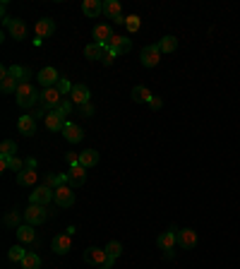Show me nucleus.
Listing matches in <instances>:
<instances>
[{"label":"nucleus","mask_w":240,"mask_h":269,"mask_svg":"<svg viewBox=\"0 0 240 269\" xmlns=\"http://www.w3.org/2000/svg\"><path fill=\"white\" fill-rule=\"evenodd\" d=\"M15 96H17V106L19 108H32L34 104L41 101V94H38V91L34 89L29 82H27V84H19V89H17Z\"/></svg>","instance_id":"f257e3e1"},{"label":"nucleus","mask_w":240,"mask_h":269,"mask_svg":"<svg viewBox=\"0 0 240 269\" xmlns=\"http://www.w3.org/2000/svg\"><path fill=\"white\" fill-rule=\"evenodd\" d=\"M46 219H48V212H46V207H41V204H29V209L24 212V221H27L29 226H41Z\"/></svg>","instance_id":"f03ea898"},{"label":"nucleus","mask_w":240,"mask_h":269,"mask_svg":"<svg viewBox=\"0 0 240 269\" xmlns=\"http://www.w3.org/2000/svg\"><path fill=\"white\" fill-rule=\"evenodd\" d=\"M142 65L144 68H156L159 65V60H161V48H159V43H149L142 48Z\"/></svg>","instance_id":"7ed1b4c3"},{"label":"nucleus","mask_w":240,"mask_h":269,"mask_svg":"<svg viewBox=\"0 0 240 269\" xmlns=\"http://www.w3.org/2000/svg\"><path fill=\"white\" fill-rule=\"evenodd\" d=\"M53 197H56V190H53V188H48V185H38V188H34V192H32L29 202H32V204H41V207H46Z\"/></svg>","instance_id":"20e7f679"},{"label":"nucleus","mask_w":240,"mask_h":269,"mask_svg":"<svg viewBox=\"0 0 240 269\" xmlns=\"http://www.w3.org/2000/svg\"><path fill=\"white\" fill-rule=\"evenodd\" d=\"M178 231H180L178 226H171L168 231H164V233L156 238V245H159V248H161L164 252H166V250H173V248H175V243H178Z\"/></svg>","instance_id":"39448f33"},{"label":"nucleus","mask_w":240,"mask_h":269,"mask_svg":"<svg viewBox=\"0 0 240 269\" xmlns=\"http://www.w3.org/2000/svg\"><path fill=\"white\" fill-rule=\"evenodd\" d=\"M84 262H89V265H96V267H103L106 262H108V252L106 248H87L84 250Z\"/></svg>","instance_id":"423d86ee"},{"label":"nucleus","mask_w":240,"mask_h":269,"mask_svg":"<svg viewBox=\"0 0 240 269\" xmlns=\"http://www.w3.org/2000/svg\"><path fill=\"white\" fill-rule=\"evenodd\" d=\"M106 48L113 51L115 55H125V53H130V48H132V41H130V36H113L111 41L106 43Z\"/></svg>","instance_id":"0eeeda50"},{"label":"nucleus","mask_w":240,"mask_h":269,"mask_svg":"<svg viewBox=\"0 0 240 269\" xmlns=\"http://www.w3.org/2000/svg\"><path fill=\"white\" fill-rule=\"evenodd\" d=\"M84 183H87V168H84L82 163L70 166V173H68V185H70V188H79V185H84Z\"/></svg>","instance_id":"6e6552de"},{"label":"nucleus","mask_w":240,"mask_h":269,"mask_svg":"<svg viewBox=\"0 0 240 269\" xmlns=\"http://www.w3.org/2000/svg\"><path fill=\"white\" fill-rule=\"evenodd\" d=\"M38 84L43 87V89H51V87H56L58 79H60V75H58L56 68H43V70L38 72Z\"/></svg>","instance_id":"1a4fd4ad"},{"label":"nucleus","mask_w":240,"mask_h":269,"mask_svg":"<svg viewBox=\"0 0 240 269\" xmlns=\"http://www.w3.org/2000/svg\"><path fill=\"white\" fill-rule=\"evenodd\" d=\"M70 101H72L74 106H84V104L92 101V91L87 89L84 84H74L72 91H70Z\"/></svg>","instance_id":"9d476101"},{"label":"nucleus","mask_w":240,"mask_h":269,"mask_svg":"<svg viewBox=\"0 0 240 269\" xmlns=\"http://www.w3.org/2000/svg\"><path fill=\"white\" fill-rule=\"evenodd\" d=\"M70 250H72V235L70 233L53 235V252L56 255H68Z\"/></svg>","instance_id":"9b49d317"},{"label":"nucleus","mask_w":240,"mask_h":269,"mask_svg":"<svg viewBox=\"0 0 240 269\" xmlns=\"http://www.w3.org/2000/svg\"><path fill=\"white\" fill-rule=\"evenodd\" d=\"M56 204L58 207H63V209H65V207H72L74 204V192H72V188H70V185H63V188H58L56 190Z\"/></svg>","instance_id":"f8f14e48"},{"label":"nucleus","mask_w":240,"mask_h":269,"mask_svg":"<svg viewBox=\"0 0 240 269\" xmlns=\"http://www.w3.org/2000/svg\"><path fill=\"white\" fill-rule=\"evenodd\" d=\"M17 130L24 137H34L36 135V118L34 115H22L17 120Z\"/></svg>","instance_id":"ddd939ff"},{"label":"nucleus","mask_w":240,"mask_h":269,"mask_svg":"<svg viewBox=\"0 0 240 269\" xmlns=\"http://www.w3.org/2000/svg\"><path fill=\"white\" fill-rule=\"evenodd\" d=\"M178 245H180L183 250H192V248L197 245V231H192V229H180V231H178Z\"/></svg>","instance_id":"4468645a"},{"label":"nucleus","mask_w":240,"mask_h":269,"mask_svg":"<svg viewBox=\"0 0 240 269\" xmlns=\"http://www.w3.org/2000/svg\"><path fill=\"white\" fill-rule=\"evenodd\" d=\"M113 36H115V34H113L111 24H96V27H94V43H101V46H106Z\"/></svg>","instance_id":"2eb2a0df"},{"label":"nucleus","mask_w":240,"mask_h":269,"mask_svg":"<svg viewBox=\"0 0 240 269\" xmlns=\"http://www.w3.org/2000/svg\"><path fill=\"white\" fill-rule=\"evenodd\" d=\"M68 125V120H65V115L63 113H58V111H51L48 115H46V127L51 130V132H63V127Z\"/></svg>","instance_id":"dca6fc26"},{"label":"nucleus","mask_w":240,"mask_h":269,"mask_svg":"<svg viewBox=\"0 0 240 269\" xmlns=\"http://www.w3.org/2000/svg\"><path fill=\"white\" fill-rule=\"evenodd\" d=\"M34 32H36L38 38H48V36H53V32H56V22L48 19V17L38 19L36 27H34Z\"/></svg>","instance_id":"f3484780"},{"label":"nucleus","mask_w":240,"mask_h":269,"mask_svg":"<svg viewBox=\"0 0 240 269\" xmlns=\"http://www.w3.org/2000/svg\"><path fill=\"white\" fill-rule=\"evenodd\" d=\"M63 135H65V140L68 142H72V144H77V142H82L84 140V130L79 125H74V123H68V125L63 127Z\"/></svg>","instance_id":"a211bd4d"},{"label":"nucleus","mask_w":240,"mask_h":269,"mask_svg":"<svg viewBox=\"0 0 240 269\" xmlns=\"http://www.w3.org/2000/svg\"><path fill=\"white\" fill-rule=\"evenodd\" d=\"M7 32L12 34V38H15V41H24V38H27V24H24L22 19L12 17L10 27H7Z\"/></svg>","instance_id":"6ab92c4d"},{"label":"nucleus","mask_w":240,"mask_h":269,"mask_svg":"<svg viewBox=\"0 0 240 269\" xmlns=\"http://www.w3.org/2000/svg\"><path fill=\"white\" fill-rule=\"evenodd\" d=\"M82 12L92 19L99 17V15L103 12V2H101V0H84V2H82Z\"/></svg>","instance_id":"aec40b11"},{"label":"nucleus","mask_w":240,"mask_h":269,"mask_svg":"<svg viewBox=\"0 0 240 269\" xmlns=\"http://www.w3.org/2000/svg\"><path fill=\"white\" fill-rule=\"evenodd\" d=\"M154 96H151V91L147 89V87H142V84H137L135 89H132V101L135 104H149Z\"/></svg>","instance_id":"412c9836"},{"label":"nucleus","mask_w":240,"mask_h":269,"mask_svg":"<svg viewBox=\"0 0 240 269\" xmlns=\"http://www.w3.org/2000/svg\"><path fill=\"white\" fill-rule=\"evenodd\" d=\"M79 163L84 166V168H92L99 163V152L96 149H84L82 154H79Z\"/></svg>","instance_id":"4be33fe9"},{"label":"nucleus","mask_w":240,"mask_h":269,"mask_svg":"<svg viewBox=\"0 0 240 269\" xmlns=\"http://www.w3.org/2000/svg\"><path fill=\"white\" fill-rule=\"evenodd\" d=\"M10 77H15L19 84H27L29 77H32V70H29V68H22V65H12V68H10Z\"/></svg>","instance_id":"5701e85b"},{"label":"nucleus","mask_w":240,"mask_h":269,"mask_svg":"<svg viewBox=\"0 0 240 269\" xmlns=\"http://www.w3.org/2000/svg\"><path fill=\"white\" fill-rule=\"evenodd\" d=\"M17 238H19V243H34V238H36L34 226H29V224L19 226V229H17Z\"/></svg>","instance_id":"b1692460"},{"label":"nucleus","mask_w":240,"mask_h":269,"mask_svg":"<svg viewBox=\"0 0 240 269\" xmlns=\"http://www.w3.org/2000/svg\"><path fill=\"white\" fill-rule=\"evenodd\" d=\"M106 53V46H101V43H89L87 48H84V55L89 58V60H101Z\"/></svg>","instance_id":"393cba45"},{"label":"nucleus","mask_w":240,"mask_h":269,"mask_svg":"<svg viewBox=\"0 0 240 269\" xmlns=\"http://www.w3.org/2000/svg\"><path fill=\"white\" fill-rule=\"evenodd\" d=\"M36 171H34V168H24V171H22V173H17V183L19 185H24V188H27V185H34V183H36Z\"/></svg>","instance_id":"a878e982"},{"label":"nucleus","mask_w":240,"mask_h":269,"mask_svg":"<svg viewBox=\"0 0 240 269\" xmlns=\"http://www.w3.org/2000/svg\"><path fill=\"white\" fill-rule=\"evenodd\" d=\"M159 48H161V53H173L175 48H178V38L175 36H164L161 41H159Z\"/></svg>","instance_id":"bb28decb"},{"label":"nucleus","mask_w":240,"mask_h":269,"mask_svg":"<svg viewBox=\"0 0 240 269\" xmlns=\"http://www.w3.org/2000/svg\"><path fill=\"white\" fill-rule=\"evenodd\" d=\"M19 89V82L15 77H2V82H0V91L2 94H17Z\"/></svg>","instance_id":"cd10ccee"},{"label":"nucleus","mask_w":240,"mask_h":269,"mask_svg":"<svg viewBox=\"0 0 240 269\" xmlns=\"http://www.w3.org/2000/svg\"><path fill=\"white\" fill-rule=\"evenodd\" d=\"M46 185H48V188H53V190H58V188L68 185V176H60V173H48V176H46Z\"/></svg>","instance_id":"c85d7f7f"},{"label":"nucleus","mask_w":240,"mask_h":269,"mask_svg":"<svg viewBox=\"0 0 240 269\" xmlns=\"http://www.w3.org/2000/svg\"><path fill=\"white\" fill-rule=\"evenodd\" d=\"M19 265H22V269H38L41 267V257H38L36 252H27V257Z\"/></svg>","instance_id":"c756f323"},{"label":"nucleus","mask_w":240,"mask_h":269,"mask_svg":"<svg viewBox=\"0 0 240 269\" xmlns=\"http://www.w3.org/2000/svg\"><path fill=\"white\" fill-rule=\"evenodd\" d=\"M103 12L111 19L120 17V15H123V12H120V2H118V0H106V2H103Z\"/></svg>","instance_id":"7c9ffc66"},{"label":"nucleus","mask_w":240,"mask_h":269,"mask_svg":"<svg viewBox=\"0 0 240 269\" xmlns=\"http://www.w3.org/2000/svg\"><path fill=\"white\" fill-rule=\"evenodd\" d=\"M0 156H17V144H15V140H2V144H0Z\"/></svg>","instance_id":"2f4dec72"},{"label":"nucleus","mask_w":240,"mask_h":269,"mask_svg":"<svg viewBox=\"0 0 240 269\" xmlns=\"http://www.w3.org/2000/svg\"><path fill=\"white\" fill-rule=\"evenodd\" d=\"M27 252H29V250H24V248L15 245V248H10V250H7V260H10V262H22V260L27 257Z\"/></svg>","instance_id":"473e14b6"},{"label":"nucleus","mask_w":240,"mask_h":269,"mask_svg":"<svg viewBox=\"0 0 240 269\" xmlns=\"http://www.w3.org/2000/svg\"><path fill=\"white\" fill-rule=\"evenodd\" d=\"M2 159H7V168H10V171H15V173H22V171H24V161H22L19 156H2Z\"/></svg>","instance_id":"72a5a7b5"},{"label":"nucleus","mask_w":240,"mask_h":269,"mask_svg":"<svg viewBox=\"0 0 240 269\" xmlns=\"http://www.w3.org/2000/svg\"><path fill=\"white\" fill-rule=\"evenodd\" d=\"M125 27H128L130 34L139 32V27H142V19H139V15H130V17L125 19Z\"/></svg>","instance_id":"f704fd0d"},{"label":"nucleus","mask_w":240,"mask_h":269,"mask_svg":"<svg viewBox=\"0 0 240 269\" xmlns=\"http://www.w3.org/2000/svg\"><path fill=\"white\" fill-rule=\"evenodd\" d=\"M106 252H108L111 257H120V255H123V245H120L118 240H111V243L106 245Z\"/></svg>","instance_id":"c9c22d12"},{"label":"nucleus","mask_w":240,"mask_h":269,"mask_svg":"<svg viewBox=\"0 0 240 269\" xmlns=\"http://www.w3.org/2000/svg\"><path fill=\"white\" fill-rule=\"evenodd\" d=\"M72 87H74V84H70L65 77H60V79H58V84H56V89L60 91L63 96H65V94H70V91H72Z\"/></svg>","instance_id":"e433bc0d"},{"label":"nucleus","mask_w":240,"mask_h":269,"mask_svg":"<svg viewBox=\"0 0 240 269\" xmlns=\"http://www.w3.org/2000/svg\"><path fill=\"white\" fill-rule=\"evenodd\" d=\"M5 226H15V231L19 229V214H17V209H15V212H10V214L5 216Z\"/></svg>","instance_id":"4c0bfd02"},{"label":"nucleus","mask_w":240,"mask_h":269,"mask_svg":"<svg viewBox=\"0 0 240 269\" xmlns=\"http://www.w3.org/2000/svg\"><path fill=\"white\" fill-rule=\"evenodd\" d=\"M56 111L58 113H63V115H70V111H72V101H70V99H63L60 106H58Z\"/></svg>","instance_id":"58836bf2"},{"label":"nucleus","mask_w":240,"mask_h":269,"mask_svg":"<svg viewBox=\"0 0 240 269\" xmlns=\"http://www.w3.org/2000/svg\"><path fill=\"white\" fill-rule=\"evenodd\" d=\"M79 115H82V118H92V115H94L92 101H89V104H84V106H79Z\"/></svg>","instance_id":"ea45409f"},{"label":"nucleus","mask_w":240,"mask_h":269,"mask_svg":"<svg viewBox=\"0 0 240 269\" xmlns=\"http://www.w3.org/2000/svg\"><path fill=\"white\" fill-rule=\"evenodd\" d=\"M113 60H115V53L106 48V53H103V58H101V63H103V65H113Z\"/></svg>","instance_id":"a19ab883"},{"label":"nucleus","mask_w":240,"mask_h":269,"mask_svg":"<svg viewBox=\"0 0 240 269\" xmlns=\"http://www.w3.org/2000/svg\"><path fill=\"white\" fill-rule=\"evenodd\" d=\"M65 161L70 163V166H77V163H79V154H74V152H68V154H65Z\"/></svg>","instance_id":"79ce46f5"},{"label":"nucleus","mask_w":240,"mask_h":269,"mask_svg":"<svg viewBox=\"0 0 240 269\" xmlns=\"http://www.w3.org/2000/svg\"><path fill=\"white\" fill-rule=\"evenodd\" d=\"M149 106L154 108V111H159V108H161V99H159V96H154V99L149 101Z\"/></svg>","instance_id":"37998d69"},{"label":"nucleus","mask_w":240,"mask_h":269,"mask_svg":"<svg viewBox=\"0 0 240 269\" xmlns=\"http://www.w3.org/2000/svg\"><path fill=\"white\" fill-rule=\"evenodd\" d=\"M24 168H34V171H36V159H27V161H24Z\"/></svg>","instance_id":"c03bdc74"},{"label":"nucleus","mask_w":240,"mask_h":269,"mask_svg":"<svg viewBox=\"0 0 240 269\" xmlns=\"http://www.w3.org/2000/svg\"><path fill=\"white\" fill-rule=\"evenodd\" d=\"M99 269H111V267H106V265H103V267H99Z\"/></svg>","instance_id":"a18cd8bd"}]
</instances>
